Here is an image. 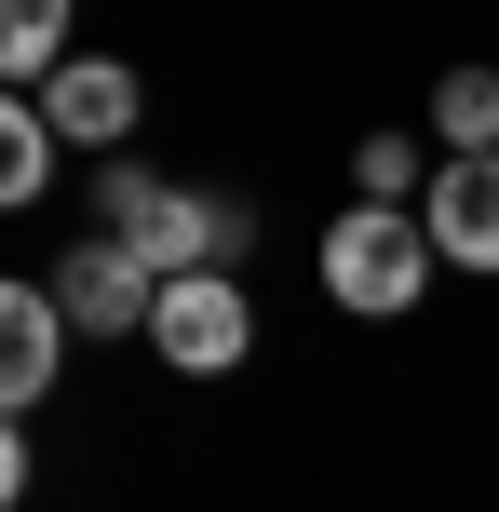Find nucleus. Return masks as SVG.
I'll use <instances>...</instances> for the list:
<instances>
[{
    "label": "nucleus",
    "instance_id": "nucleus-7",
    "mask_svg": "<svg viewBox=\"0 0 499 512\" xmlns=\"http://www.w3.org/2000/svg\"><path fill=\"white\" fill-rule=\"evenodd\" d=\"M54 364H68V310H54V283H0V418L41 405Z\"/></svg>",
    "mask_w": 499,
    "mask_h": 512
},
{
    "label": "nucleus",
    "instance_id": "nucleus-3",
    "mask_svg": "<svg viewBox=\"0 0 499 512\" xmlns=\"http://www.w3.org/2000/svg\"><path fill=\"white\" fill-rule=\"evenodd\" d=\"M149 351L176 364V378H230L243 351H257V297H243V270H176L149 310Z\"/></svg>",
    "mask_w": 499,
    "mask_h": 512
},
{
    "label": "nucleus",
    "instance_id": "nucleus-2",
    "mask_svg": "<svg viewBox=\"0 0 499 512\" xmlns=\"http://www.w3.org/2000/svg\"><path fill=\"white\" fill-rule=\"evenodd\" d=\"M432 230H419V203H351L338 230H324V297L351 310V324H405V310L432 297Z\"/></svg>",
    "mask_w": 499,
    "mask_h": 512
},
{
    "label": "nucleus",
    "instance_id": "nucleus-1",
    "mask_svg": "<svg viewBox=\"0 0 499 512\" xmlns=\"http://www.w3.org/2000/svg\"><path fill=\"white\" fill-rule=\"evenodd\" d=\"M95 230L176 283V270H230V256L257 243V216H243V203H203V189L149 176V162H108V176H95Z\"/></svg>",
    "mask_w": 499,
    "mask_h": 512
},
{
    "label": "nucleus",
    "instance_id": "nucleus-4",
    "mask_svg": "<svg viewBox=\"0 0 499 512\" xmlns=\"http://www.w3.org/2000/svg\"><path fill=\"white\" fill-rule=\"evenodd\" d=\"M54 310H68V324L81 337H149V310H162V270H149V256H122V243H68V256H54Z\"/></svg>",
    "mask_w": 499,
    "mask_h": 512
},
{
    "label": "nucleus",
    "instance_id": "nucleus-6",
    "mask_svg": "<svg viewBox=\"0 0 499 512\" xmlns=\"http://www.w3.org/2000/svg\"><path fill=\"white\" fill-rule=\"evenodd\" d=\"M419 230H432V256H446V270L499 283V149H473V162H432Z\"/></svg>",
    "mask_w": 499,
    "mask_h": 512
},
{
    "label": "nucleus",
    "instance_id": "nucleus-12",
    "mask_svg": "<svg viewBox=\"0 0 499 512\" xmlns=\"http://www.w3.org/2000/svg\"><path fill=\"white\" fill-rule=\"evenodd\" d=\"M27 499V418H0V512Z\"/></svg>",
    "mask_w": 499,
    "mask_h": 512
},
{
    "label": "nucleus",
    "instance_id": "nucleus-5",
    "mask_svg": "<svg viewBox=\"0 0 499 512\" xmlns=\"http://www.w3.org/2000/svg\"><path fill=\"white\" fill-rule=\"evenodd\" d=\"M135 108H149V81H135L122 54H68V68L41 81V122H54V149H95V162H122Z\"/></svg>",
    "mask_w": 499,
    "mask_h": 512
},
{
    "label": "nucleus",
    "instance_id": "nucleus-10",
    "mask_svg": "<svg viewBox=\"0 0 499 512\" xmlns=\"http://www.w3.org/2000/svg\"><path fill=\"white\" fill-rule=\"evenodd\" d=\"M68 68V0H0V81H54Z\"/></svg>",
    "mask_w": 499,
    "mask_h": 512
},
{
    "label": "nucleus",
    "instance_id": "nucleus-8",
    "mask_svg": "<svg viewBox=\"0 0 499 512\" xmlns=\"http://www.w3.org/2000/svg\"><path fill=\"white\" fill-rule=\"evenodd\" d=\"M41 189H54V122H41V95L0 81V216H27Z\"/></svg>",
    "mask_w": 499,
    "mask_h": 512
},
{
    "label": "nucleus",
    "instance_id": "nucleus-9",
    "mask_svg": "<svg viewBox=\"0 0 499 512\" xmlns=\"http://www.w3.org/2000/svg\"><path fill=\"white\" fill-rule=\"evenodd\" d=\"M499 149V68H446L432 81V162H473Z\"/></svg>",
    "mask_w": 499,
    "mask_h": 512
},
{
    "label": "nucleus",
    "instance_id": "nucleus-11",
    "mask_svg": "<svg viewBox=\"0 0 499 512\" xmlns=\"http://www.w3.org/2000/svg\"><path fill=\"white\" fill-rule=\"evenodd\" d=\"M419 176H432V149H419V135H365V149H351V189H365V203H405Z\"/></svg>",
    "mask_w": 499,
    "mask_h": 512
}]
</instances>
